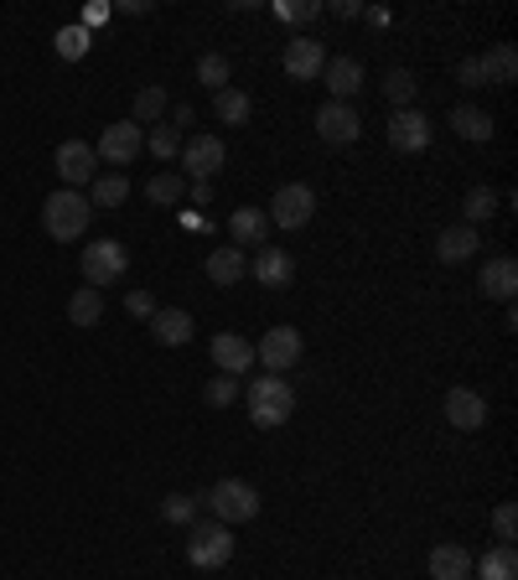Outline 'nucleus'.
Instances as JSON below:
<instances>
[{
    "label": "nucleus",
    "instance_id": "f257e3e1",
    "mask_svg": "<svg viewBox=\"0 0 518 580\" xmlns=\"http://www.w3.org/2000/svg\"><path fill=\"white\" fill-rule=\"evenodd\" d=\"M244 410L259 430H276L295 415V389L280 374H259L249 389H244Z\"/></svg>",
    "mask_w": 518,
    "mask_h": 580
},
{
    "label": "nucleus",
    "instance_id": "f03ea898",
    "mask_svg": "<svg viewBox=\"0 0 518 580\" xmlns=\"http://www.w3.org/2000/svg\"><path fill=\"white\" fill-rule=\"evenodd\" d=\"M88 223H94V207H88L84 192L57 187V192L47 197V203H42V228H47V239H57V244L84 239Z\"/></svg>",
    "mask_w": 518,
    "mask_h": 580
},
{
    "label": "nucleus",
    "instance_id": "7ed1b4c3",
    "mask_svg": "<svg viewBox=\"0 0 518 580\" xmlns=\"http://www.w3.org/2000/svg\"><path fill=\"white\" fill-rule=\"evenodd\" d=\"M203 503L213 508V518H218V524H228V529H234V524H249V518L259 513L255 482H239V477L213 482V487L203 493Z\"/></svg>",
    "mask_w": 518,
    "mask_h": 580
},
{
    "label": "nucleus",
    "instance_id": "20e7f679",
    "mask_svg": "<svg viewBox=\"0 0 518 580\" xmlns=\"http://www.w3.org/2000/svg\"><path fill=\"white\" fill-rule=\"evenodd\" d=\"M125 270H130V255H125V244H115V239H94L84 255H78V275H84V286H94V290L125 280Z\"/></svg>",
    "mask_w": 518,
    "mask_h": 580
},
{
    "label": "nucleus",
    "instance_id": "39448f33",
    "mask_svg": "<svg viewBox=\"0 0 518 580\" xmlns=\"http://www.w3.org/2000/svg\"><path fill=\"white\" fill-rule=\"evenodd\" d=\"M187 560L197 565V570H224L228 560H234V529L228 524H192L187 534Z\"/></svg>",
    "mask_w": 518,
    "mask_h": 580
},
{
    "label": "nucleus",
    "instance_id": "423d86ee",
    "mask_svg": "<svg viewBox=\"0 0 518 580\" xmlns=\"http://www.w3.org/2000/svg\"><path fill=\"white\" fill-rule=\"evenodd\" d=\"M311 213H316V192L306 182H285V187H276L265 218H270V228H306Z\"/></svg>",
    "mask_w": 518,
    "mask_h": 580
},
{
    "label": "nucleus",
    "instance_id": "0eeeda50",
    "mask_svg": "<svg viewBox=\"0 0 518 580\" xmlns=\"http://www.w3.org/2000/svg\"><path fill=\"white\" fill-rule=\"evenodd\" d=\"M301 353H306V342H301V332L285 326V322L270 326V332L259 337V347H255V358L265 363V374H285V368H295Z\"/></svg>",
    "mask_w": 518,
    "mask_h": 580
},
{
    "label": "nucleus",
    "instance_id": "6e6552de",
    "mask_svg": "<svg viewBox=\"0 0 518 580\" xmlns=\"http://www.w3.org/2000/svg\"><path fill=\"white\" fill-rule=\"evenodd\" d=\"M52 167H57V176H63L68 192H84L88 182L99 176V155H94V146H84V140H63V146L52 151Z\"/></svg>",
    "mask_w": 518,
    "mask_h": 580
},
{
    "label": "nucleus",
    "instance_id": "1a4fd4ad",
    "mask_svg": "<svg viewBox=\"0 0 518 580\" xmlns=\"http://www.w3.org/2000/svg\"><path fill=\"white\" fill-rule=\"evenodd\" d=\"M145 151V130H140L136 120H120V125H104L99 146H94V155H99L104 167H130L136 155Z\"/></svg>",
    "mask_w": 518,
    "mask_h": 580
},
{
    "label": "nucleus",
    "instance_id": "9d476101",
    "mask_svg": "<svg viewBox=\"0 0 518 580\" xmlns=\"http://www.w3.org/2000/svg\"><path fill=\"white\" fill-rule=\"evenodd\" d=\"M280 68H285V78H295V84H311V78H322V68H327V52H322V36H291L285 42V52H280Z\"/></svg>",
    "mask_w": 518,
    "mask_h": 580
},
{
    "label": "nucleus",
    "instance_id": "9b49d317",
    "mask_svg": "<svg viewBox=\"0 0 518 580\" xmlns=\"http://www.w3.org/2000/svg\"><path fill=\"white\" fill-rule=\"evenodd\" d=\"M176 161L187 167L192 182H213V176L224 171L228 151H224V140L218 136H192V140H182V155H176Z\"/></svg>",
    "mask_w": 518,
    "mask_h": 580
},
{
    "label": "nucleus",
    "instance_id": "f8f14e48",
    "mask_svg": "<svg viewBox=\"0 0 518 580\" xmlns=\"http://www.w3.org/2000/svg\"><path fill=\"white\" fill-rule=\"evenodd\" d=\"M316 136L327 140V146H353V140L363 136V115L353 109V104L327 99L322 109H316Z\"/></svg>",
    "mask_w": 518,
    "mask_h": 580
},
{
    "label": "nucleus",
    "instance_id": "ddd939ff",
    "mask_svg": "<svg viewBox=\"0 0 518 580\" xmlns=\"http://www.w3.org/2000/svg\"><path fill=\"white\" fill-rule=\"evenodd\" d=\"M389 146L399 155H420L431 146V115H420V109H395L389 115Z\"/></svg>",
    "mask_w": 518,
    "mask_h": 580
},
{
    "label": "nucleus",
    "instance_id": "4468645a",
    "mask_svg": "<svg viewBox=\"0 0 518 580\" xmlns=\"http://www.w3.org/2000/svg\"><path fill=\"white\" fill-rule=\"evenodd\" d=\"M207 353H213V368H218V374H228V378H239V374H249V368H255V342L239 337V332H218Z\"/></svg>",
    "mask_w": 518,
    "mask_h": 580
},
{
    "label": "nucleus",
    "instance_id": "2eb2a0df",
    "mask_svg": "<svg viewBox=\"0 0 518 580\" xmlns=\"http://www.w3.org/2000/svg\"><path fill=\"white\" fill-rule=\"evenodd\" d=\"M446 426L456 430H483L487 426V399L477 389H466V384H456V389H446Z\"/></svg>",
    "mask_w": 518,
    "mask_h": 580
},
{
    "label": "nucleus",
    "instance_id": "dca6fc26",
    "mask_svg": "<svg viewBox=\"0 0 518 580\" xmlns=\"http://www.w3.org/2000/svg\"><path fill=\"white\" fill-rule=\"evenodd\" d=\"M477 290H483L487 301H503V307H514V290H518V259H514V255L487 259L483 275H477Z\"/></svg>",
    "mask_w": 518,
    "mask_h": 580
},
{
    "label": "nucleus",
    "instance_id": "f3484780",
    "mask_svg": "<svg viewBox=\"0 0 518 580\" xmlns=\"http://www.w3.org/2000/svg\"><path fill=\"white\" fill-rule=\"evenodd\" d=\"M228 234H234V249H265V244H270L265 207H234V213H228Z\"/></svg>",
    "mask_w": 518,
    "mask_h": 580
},
{
    "label": "nucleus",
    "instance_id": "a211bd4d",
    "mask_svg": "<svg viewBox=\"0 0 518 580\" xmlns=\"http://www.w3.org/2000/svg\"><path fill=\"white\" fill-rule=\"evenodd\" d=\"M477 249H483V234H477V228H466V223H451V228H441V239H435L441 265H466Z\"/></svg>",
    "mask_w": 518,
    "mask_h": 580
},
{
    "label": "nucleus",
    "instance_id": "6ab92c4d",
    "mask_svg": "<svg viewBox=\"0 0 518 580\" xmlns=\"http://www.w3.org/2000/svg\"><path fill=\"white\" fill-rule=\"evenodd\" d=\"M322 84L332 88V99H337V104H353V94L363 88V63H358V57H327Z\"/></svg>",
    "mask_w": 518,
    "mask_h": 580
},
{
    "label": "nucleus",
    "instance_id": "aec40b11",
    "mask_svg": "<svg viewBox=\"0 0 518 580\" xmlns=\"http://www.w3.org/2000/svg\"><path fill=\"white\" fill-rule=\"evenodd\" d=\"M249 270H255L259 286L280 290V286H291V280H295V259L285 255V249H270V244H265V249L255 255V265H249Z\"/></svg>",
    "mask_w": 518,
    "mask_h": 580
},
{
    "label": "nucleus",
    "instance_id": "412c9836",
    "mask_svg": "<svg viewBox=\"0 0 518 580\" xmlns=\"http://www.w3.org/2000/svg\"><path fill=\"white\" fill-rule=\"evenodd\" d=\"M151 337L161 342V347H187L192 342V316L182 307H161L151 316Z\"/></svg>",
    "mask_w": 518,
    "mask_h": 580
},
{
    "label": "nucleus",
    "instance_id": "4be33fe9",
    "mask_svg": "<svg viewBox=\"0 0 518 580\" xmlns=\"http://www.w3.org/2000/svg\"><path fill=\"white\" fill-rule=\"evenodd\" d=\"M425 565H431V580H472V549L466 545H435Z\"/></svg>",
    "mask_w": 518,
    "mask_h": 580
},
{
    "label": "nucleus",
    "instance_id": "5701e85b",
    "mask_svg": "<svg viewBox=\"0 0 518 580\" xmlns=\"http://www.w3.org/2000/svg\"><path fill=\"white\" fill-rule=\"evenodd\" d=\"M446 120H451V130H456L462 140H477V146H487V140H493V115H487V109H477V104H456Z\"/></svg>",
    "mask_w": 518,
    "mask_h": 580
},
{
    "label": "nucleus",
    "instance_id": "b1692460",
    "mask_svg": "<svg viewBox=\"0 0 518 580\" xmlns=\"http://www.w3.org/2000/svg\"><path fill=\"white\" fill-rule=\"evenodd\" d=\"M130 197V176L125 171H99L94 182H88V207L99 213V207H120Z\"/></svg>",
    "mask_w": 518,
    "mask_h": 580
},
{
    "label": "nucleus",
    "instance_id": "393cba45",
    "mask_svg": "<svg viewBox=\"0 0 518 580\" xmlns=\"http://www.w3.org/2000/svg\"><path fill=\"white\" fill-rule=\"evenodd\" d=\"M477 580H518V549L514 545H493L483 560H472Z\"/></svg>",
    "mask_w": 518,
    "mask_h": 580
},
{
    "label": "nucleus",
    "instance_id": "a878e982",
    "mask_svg": "<svg viewBox=\"0 0 518 580\" xmlns=\"http://www.w3.org/2000/svg\"><path fill=\"white\" fill-rule=\"evenodd\" d=\"M244 275H249V265H244V249H234V244L207 255V280L213 286H239Z\"/></svg>",
    "mask_w": 518,
    "mask_h": 580
},
{
    "label": "nucleus",
    "instance_id": "bb28decb",
    "mask_svg": "<svg viewBox=\"0 0 518 580\" xmlns=\"http://www.w3.org/2000/svg\"><path fill=\"white\" fill-rule=\"evenodd\" d=\"M213 115H218V120L224 125H249V115H255V99H249V94H244V88H218V94H213Z\"/></svg>",
    "mask_w": 518,
    "mask_h": 580
},
{
    "label": "nucleus",
    "instance_id": "cd10ccee",
    "mask_svg": "<svg viewBox=\"0 0 518 580\" xmlns=\"http://www.w3.org/2000/svg\"><path fill=\"white\" fill-rule=\"evenodd\" d=\"M477 68H483L487 84H514V78H518V52L508 47V42H498L493 52H483V57H477Z\"/></svg>",
    "mask_w": 518,
    "mask_h": 580
},
{
    "label": "nucleus",
    "instance_id": "c85d7f7f",
    "mask_svg": "<svg viewBox=\"0 0 518 580\" xmlns=\"http://www.w3.org/2000/svg\"><path fill=\"white\" fill-rule=\"evenodd\" d=\"M68 322L73 326H99L104 322V290H94V286L73 290L68 296Z\"/></svg>",
    "mask_w": 518,
    "mask_h": 580
},
{
    "label": "nucleus",
    "instance_id": "c756f323",
    "mask_svg": "<svg viewBox=\"0 0 518 580\" xmlns=\"http://www.w3.org/2000/svg\"><path fill=\"white\" fill-rule=\"evenodd\" d=\"M57 57H68V63H78V57H88V47H94V36H88L84 21H68V26H57Z\"/></svg>",
    "mask_w": 518,
    "mask_h": 580
},
{
    "label": "nucleus",
    "instance_id": "7c9ffc66",
    "mask_svg": "<svg viewBox=\"0 0 518 580\" xmlns=\"http://www.w3.org/2000/svg\"><path fill=\"white\" fill-rule=\"evenodd\" d=\"M145 197H151L155 207H176L182 197H187V182H182L176 171H161V176H151V182H145Z\"/></svg>",
    "mask_w": 518,
    "mask_h": 580
},
{
    "label": "nucleus",
    "instance_id": "2f4dec72",
    "mask_svg": "<svg viewBox=\"0 0 518 580\" xmlns=\"http://www.w3.org/2000/svg\"><path fill=\"white\" fill-rule=\"evenodd\" d=\"M161 115H166V88L145 84L136 94V115H130V120H136V125H161Z\"/></svg>",
    "mask_w": 518,
    "mask_h": 580
},
{
    "label": "nucleus",
    "instance_id": "473e14b6",
    "mask_svg": "<svg viewBox=\"0 0 518 580\" xmlns=\"http://www.w3.org/2000/svg\"><path fill=\"white\" fill-rule=\"evenodd\" d=\"M462 213H466V228L487 223L493 213H498V192H493V187H472V192L462 197Z\"/></svg>",
    "mask_w": 518,
    "mask_h": 580
},
{
    "label": "nucleus",
    "instance_id": "72a5a7b5",
    "mask_svg": "<svg viewBox=\"0 0 518 580\" xmlns=\"http://www.w3.org/2000/svg\"><path fill=\"white\" fill-rule=\"evenodd\" d=\"M197 508H203V493H166L161 497V518L166 524H197Z\"/></svg>",
    "mask_w": 518,
    "mask_h": 580
},
{
    "label": "nucleus",
    "instance_id": "f704fd0d",
    "mask_svg": "<svg viewBox=\"0 0 518 580\" xmlns=\"http://www.w3.org/2000/svg\"><path fill=\"white\" fill-rule=\"evenodd\" d=\"M197 84L213 88V94L228 88V57L224 52H203V57H197Z\"/></svg>",
    "mask_w": 518,
    "mask_h": 580
},
{
    "label": "nucleus",
    "instance_id": "c9c22d12",
    "mask_svg": "<svg viewBox=\"0 0 518 580\" xmlns=\"http://www.w3.org/2000/svg\"><path fill=\"white\" fill-rule=\"evenodd\" d=\"M145 151H151L155 161H176V155H182V130H172V125H155L151 136H145Z\"/></svg>",
    "mask_w": 518,
    "mask_h": 580
},
{
    "label": "nucleus",
    "instance_id": "e433bc0d",
    "mask_svg": "<svg viewBox=\"0 0 518 580\" xmlns=\"http://www.w3.org/2000/svg\"><path fill=\"white\" fill-rule=\"evenodd\" d=\"M414 73L410 68H395L389 73V78H384V94H389V104H395V109H414Z\"/></svg>",
    "mask_w": 518,
    "mask_h": 580
},
{
    "label": "nucleus",
    "instance_id": "4c0bfd02",
    "mask_svg": "<svg viewBox=\"0 0 518 580\" xmlns=\"http://www.w3.org/2000/svg\"><path fill=\"white\" fill-rule=\"evenodd\" d=\"M203 399H207V405H213V410H228V405L239 399V378L218 374V378H213V384H207V394H203Z\"/></svg>",
    "mask_w": 518,
    "mask_h": 580
},
{
    "label": "nucleus",
    "instance_id": "58836bf2",
    "mask_svg": "<svg viewBox=\"0 0 518 580\" xmlns=\"http://www.w3.org/2000/svg\"><path fill=\"white\" fill-rule=\"evenodd\" d=\"M493 534H498V545H514L518 539V508L514 503H498V508H493Z\"/></svg>",
    "mask_w": 518,
    "mask_h": 580
},
{
    "label": "nucleus",
    "instance_id": "ea45409f",
    "mask_svg": "<svg viewBox=\"0 0 518 580\" xmlns=\"http://www.w3.org/2000/svg\"><path fill=\"white\" fill-rule=\"evenodd\" d=\"M276 17H280V21H295V26H301V21H316V17H322V0H306V6H276Z\"/></svg>",
    "mask_w": 518,
    "mask_h": 580
},
{
    "label": "nucleus",
    "instance_id": "a19ab883",
    "mask_svg": "<svg viewBox=\"0 0 518 580\" xmlns=\"http://www.w3.org/2000/svg\"><path fill=\"white\" fill-rule=\"evenodd\" d=\"M125 311H130V316H145V322H151V316H155V301L145 296V290H130V296H125Z\"/></svg>",
    "mask_w": 518,
    "mask_h": 580
},
{
    "label": "nucleus",
    "instance_id": "79ce46f5",
    "mask_svg": "<svg viewBox=\"0 0 518 580\" xmlns=\"http://www.w3.org/2000/svg\"><path fill=\"white\" fill-rule=\"evenodd\" d=\"M456 78H462V88H487V78H483V68H477V57H466L462 68H456Z\"/></svg>",
    "mask_w": 518,
    "mask_h": 580
},
{
    "label": "nucleus",
    "instance_id": "37998d69",
    "mask_svg": "<svg viewBox=\"0 0 518 580\" xmlns=\"http://www.w3.org/2000/svg\"><path fill=\"white\" fill-rule=\"evenodd\" d=\"M115 11H125V17H145L151 6H145V0H115Z\"/></svg>",
    "mask_w": 518,
    "mask_h": 580
},
{
    "label": "nucleus",
    "instance_id": "c03bdc74",
    "mask_svg": "<svg viewBox=\"0 0 518 580\" xmlns=\"http://www.w3.org/2000/svg\"><path fill=\"white\" fill-rule=\"evenodd\" d=\"M192 125V104H176L172 109V130H187Z\"/></svg>",
    "mask_w": 518,
    "mask_h": 580
},
{
    "label": "nucleus",
    "instance_id": "a18cd8bd",
    "mask_svg": "<svg viewBox=\"0 0 518 580\" xmlns=\"http://www.w3.org/2000/svg\"><path fill=\"white\" fill-rule=\"evenodd\" d=\"M192 197H197V207H207V203H213V182H192Z\"/></svg>",
    "mask_w": 518,
    "mask_h": 580
},
{
    "label": "nucleus",
    "instance_id": "49530a36",
    "mask_svg": "<svg viewBox=\"0 0 518 580\" xmlns=\"http://www.w3.org/2000/svg\"><path fill=\"white\" fill-rule=\"evenodd\" d=\"M332 11H337V17H347V21H353V17H363V6H358V0H337Z\"/></svg>",
    "mask_w": 518,
    "mask_h": 580
},
{
    "label": "nucleus",
    "instance_id": "de8ad7c7",
    "mask_svg": "<svg viewBox=\"0 0 518 580\" xmlns=\"http://www.w3.org/2000/svg\"><path fill=\"white\" fill-rule=\"evenodd\" d=\"M104 17H109V6H88V11H84V26H99Z\"/></svg>",
    "mask_w": 518,
    "mask_h": 580
}]
</instances>
